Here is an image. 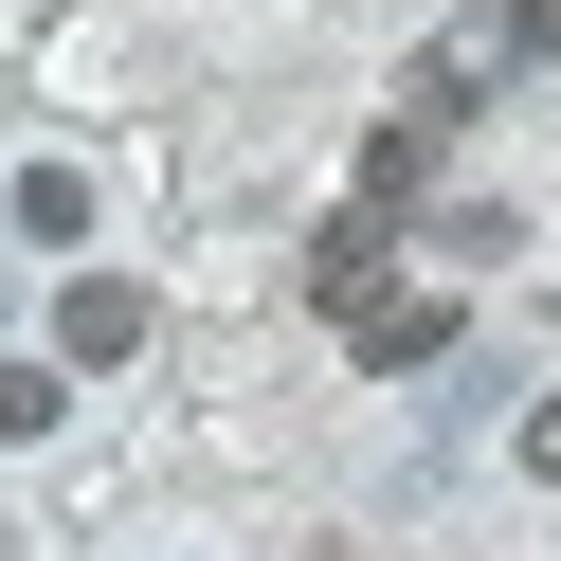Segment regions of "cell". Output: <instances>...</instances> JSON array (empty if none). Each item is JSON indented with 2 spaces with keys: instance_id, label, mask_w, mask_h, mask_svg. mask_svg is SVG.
<instances>
[{
  "instance_id": "7a4b0ae2",
  "label": "cell",
  "mask_w": 561,
  "mask_h": 561,
  "mask_svg": "<svg viewBox=\"0 0 561 561\" xmlns=\"http://www.w3.org/2000/svg\"><path fill=\"white\" fill-rule=\"evenodd\" d=\"M344 344H363V363H435V344H453V290H399V272H380V290L344 308Z\"/></svg>"
},
{
  "instance_id": "8992f818",
  "label": "cell",
  "mask_w": 561,
  "mask_h": 561,
  "mask_svg": "<svg viewBox=\"0 0 561 561\" xmlns=\"http://www.w3.org/2000/svg\"><path fill=\"white\" fill-rule=\"evenodd\" d=\"M55 416H73V399H55V363H0V435H55Z\"/></svg>"
},
{
  "instance_id": "277c9868",
  "label": "cell",
  "mask_w": 561,
  "mask_h": 561,
  "mask_svg": "<svg viewBox=\"0 0 561 561\" xmlns=\"http://www.w3.org/2000/svg\"><path fill=\"white\" fill-rule=\"evenodd\" d=\"M308 290H327V327H344V308H363V290H380V218H363V199H344V218H327V236H308Z\"/></svg>"
},
{
  "instance_id": "6da1fadb",
  "label": "cell",
  "mask_w": 561,
  "mask_h": 561,
  "mask_svg": "<svg viewBox=\"0 0 561 561\" xmlns=\"http://www.w3.org/2000/svg\"><path fill=\"white\" fill-rule=\"evenodd\" d=\"M127 344H146V290L127 272H73L55 290V363H127Z\"/></svg>"
},
{
  "instance_id": "3957f363",
  "label": "cell",
  "mask_w": 561,
  "mask_h": 561,
  "mask_svg": "<svg viewBox=\"0 0 561 561\" xmlns=\"http://www.w3.org/2000/svg\"><path fill=\"white\" fill-rule=\"evenodd\" d=\"M416 199H435V127H363V218H416Z\"/></svg>"
},
{
  "instance_id": "52a82bcc",
  "label": "cell",
  "mask_w": 561,
  "mask_h": 561,
  "mask_svg": "<svg viewBox=\"0 0 561 561\" xmlns=\"http://www.w3.org/2000/svg\"><path fill=\"white\" fill-rule=\"evenodd\" d=\"M489 55H561V0H507V19H489Z\"/></svg>"
},
{
  "instance_id": "5b68a950",
  "label": "cell",
  "mask_w": 561,
  "mask_h": 561,
  "mask_svg": "<svg viewBox=\"0 0 561 561\" xmlns=\"http://www.w3.org/2000/svg\"><path fill=\"white\" fill-rule=\"evenodd\" d=\"M19 236H91V182H73V163H19Z\"/></svg>"
},
{
  "instance_id": "ba28073f",
  "label": "cell",
  "mask_w": 561,
  "mask_h": 561,
  "mask_svg": "<svg viewBox=\"0 0 561 561\" xmlns=\"http://www.w3.org/2000/svg\"><path fill=\"white\" fill-rule=\"evenodd\" d=\"M525 471H561V399H543V416H525Z\"/></svg>"
}]
</instances>
